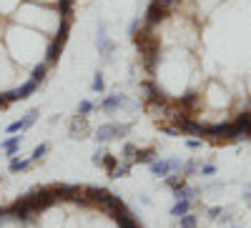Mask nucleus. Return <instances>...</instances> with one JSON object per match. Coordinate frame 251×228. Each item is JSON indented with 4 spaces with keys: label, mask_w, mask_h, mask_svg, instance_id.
Here are the masks:
<instances>
[{
    "label": "nucleus",
    "mask_w": 251,
    "mask_h": 228,
    "mask_svg": "<svg viewBox=\"0 0 251 228\" xmlns=\"http://www.w3.org/2000/svg\"><path fill=\"white\" fill-rule=\"evenodd\" d=\"M133 131V123H103V126L96 128V140L98 143H111L116 138H126Z\"/></svg>",
    "instance_id": "1"
},
{
    "label": "nucleus",
    "mask_w": 251,
    "mask_h": 228,
    "mask_svg": "<svg viewBox=\"0 0 251 228\" xmlns=\"http://www.w3.org/2000/svg\"><path fill=\"white\" fill-rule=\"evenodd\" d=\"M183 165V160L176 156V158H156L151 165H149V171H151V176H158V178H166V176H171V173H176L178 168Z\"/></svg>",
    "instance_id": "2"
},
{
    "label": "nucleus",
    "mask_w": 251,
    "mask_h": 228,
    "mask_svg": "<svg viewBox=\"0 0 251 228\" xmlns=\"http://www.w3.org/2000/svg\"><path fill=\"white\" fill-rule=\"evenodd\" d=\"M98 108H100V113L111 115V113H118L121 108H136V106H133V103L126 98V95H121V93H111V95H106V98L98 103Z\"/></svg>",
    "instance_id": "3"
},
{
    "label": "nucleus",
    "mask_w": 251,
    "mask_h": 228,
    "mask_svg": "<svg viewBox=\"0 0 251 228\" xmlns=\"http://www.w3.org/2000/svg\"><path fill=\"white\" fill-rule=\"evenodd\" d=\"M38 115H40V111L38 108H30L23 118H18V120H13L10 126L5 128V133L8 136H13V133H25V131H30L33 126H35V120H38Z\"/></svg>",
    "instance_id": "4"
},
{
    "label": "nucleus",
    "mask_w": 251,
    "mask_h": 228,
    "mask_svg": "<svg viewBox=\"0 0 251 228\" xmlns=\"http://www.w3.org/2000/svg\"><path fill=\"white\" fill-rule=\"evenodd\" d=\"M96 46H98V53L103 55L111 63L113 60V53H116V43L108 38V33H106V23H98V38H96Z\"/></svg>",
    "instance_id": "5"
},
{
    "label": "nucleus",
    "mask_w": 251,
    "mask_h": 228,
    "mask_svg": "<svg viewBox=\"0 0 251 228\" xmlns=\"http://www.w3.org/2000/svg\"><path fill=\"white\" fill-rule=\"evenodd\" d=\"M88 133H91L88 118H86V115H73V118H71V138L83 140V138H88Z\"/></svg>",
    "instance_id": "6"
},
{
    "label": "nucleus",
    "mask_w": 251,
    "mask_h": 228,
    "mask_svg": "<svg viewBox=\"0 0 251 228\" xmlns=\"http://www.w3.org/2000/svg\"><path fill=\"white\" fill-rule=\"evenodd\" d=\"M20 143H23V136H10L8 140H3V143H0V151H3V153H8L10 158L18 153V148H20Z\"/></svg>",
    "instance_id": "7"
},
{
    "label": "nucleus",
    "mask_w": 251,
    "mask_h": 228,
    "mask_svg": "<svg viewBox=\"0 0 251 228\" xmlns=\"http://www.w3.org/2000/svg\"><path fill=\"white\" fill-rule=\"evenodd\" d=\"M28 168H33V163H30V158H10V163H8V171L10 173H20V171H28Z\"/></svg>",
    "instance_id": "8"
},
{
    "label": "nucleus",
    "mask_w": 251,
    "mask_h": 228,
    "mask_svg": "<svg viewBox=\"0 0 251 228\" xmlns=\"http://www.w3.org/2000/svg\"><path fill=\"white\" fill-rule=\"evenodd\" d=\"M131 171H133V163H128V160H121V158H118L116 168L111 171V178H126V176H131Z\"/></svg>",
    "instance_id": "9"
},
{
    "label": "nucleus",
    "mask_w": 251,
    "mask_h": 228,
    "mask_svg": "<svg viewBox=\"0 0 251 228\" xmlns=\"http://www.w3.org/2000/svg\"><path fill=\"white\" fill-rule=\"evenodd\" d=\"M201 168V158H191V160H186L181 168H178V173L183 176V178H188V176H194L196 171Z\"/></svg>",
    "instance_id": "10"
},
{
    "label": "nucleus",
    "mask_w": 251,
    "mask_h": 228,
    "mask_svg": "<svg viewBox=\"0 0 251 228\" xmlns=\"http://www.w3.org/2000/svg\"><path fill=\"white\" fill-rule=\"evenodd\" d=\"M176 193V201H194L196 196H199V188H194V185H183V188H178V191H174Z\"/></svg>",
    "instance_id": "11"
},
{
    "label": "nucleus",
    "mask_w": 251,
    "mask_h": 228,
    "mask_svg": "<svg viewBox=\"0 0 251 228\" xmlns=\"http://www.w3.org/2000/svg\"><path fill=\"white\" fill-rule=\"evenodd\" d=\"M158 156H156V148H138V153H136V163H153Z\"/></svg>",
    "instance_id": "12"
},
{
    "label": "nucleus",
    "mask_w": 251,
    "mask_h": 228,
    "mask_svg": "<svg viewBox=\"0 0 251 228\" xmlns=\"http://www.w3.org/2000/svg\"><path fill=\"white\" fill-rule=\"evenodd\" d=\"M186 213H191V201H176V203L171 205V216L181 218V216H186Z\"/></svg>",
    "instance_id": "13"
},
{
    "label": "nucleus",
    "mask_w": 251,
    "mask_h": 228,
    "mask_svg": "<svg viewBox=\"0 0 251 228\" xmlns=\"http://www.w3.org/2000/svg\"><path fill=\"white\" fill-rule=\"evenodd\" d=\"M136 153H138V146H136V143H126L118 158H121V160H128V163H136Z\"/></svg>",
    "instance_id": "14"
},
{
    "label": "nucleus",
    "mask_w": 251,
    "mask_h": 228,
    "mask_svg": "<svg viewBox=\"0 0 251 228\" xmlns=\"http://www.w3.org/2000/svg\"><path fill=\"white\" fill-rule=\"evenodd\" d=\"M166 185H169L171 191H178V188H183V185H186V178L176 171V173H171V176H166Z\"/></svg>",
    "instance_id": "15"
},
{
    "label": "nucleus",
    "mask_w": 251,
    "mask_h": 228,
    "mask_svg": "<svg viewBox=\"0 0 251 228\" xmlns=\"http://www.w3.org/2000/svg\"><path fill=\"white\" fill-rule=\"evenodd\" d=\"M48 63H38L33 70H30V80H35V83H43L46 80V75H48Z\"/></svg>",
    "instance_id": "16"
},
{
    "label": "nucleus",
    "mask_w": 251,
    "mask_h": 228,
    "mask_svg": "<svg viewBox=\"0 0 251 228\" xmlns=\"http://www.w3.org/2000/svg\"><path fill=\"white\" fill-rule=\"evenodd\" d=\"M48 151H50L48 143H40V146H35V148H33V153H30V163L35 165L38 160H43V158L48 156Z\"/></svg>",
    "instance_id": "17"
},
{
    "label": "nucleus",
    "mask_w": 251,
    "mask_h": 228,
    "mask_svg": "<svg viewBox=\"0 0 251 228\" xmlns=\"http://www.w3.org/2000/svg\"><path fill=\"white\" fill-rule=\"evenodd\" d=\"M178 228H199V216L196 213H186L178 218Z\"/></svg>",
    "instance_id": "18"
},
{
    "label": "nucleus",
    "mask_w": 251,
    "mask_h": 228,
    "mask_svg": "<svg viewBox=\"0 0 251 228\" xmlns=\"http://www.w3.org/2000/svg\"><path fill=\"white\" fill-rule=\"evenodd\" d=\"M103 88H106V78H103V73H96L93 80H91V91L93 93H103Z\"/></svg>",
    "instance_id": "19"
},
{
    "label": "nucleus",
    "mask_w": 251,
    "mask_h": 228,
    "mask_svg": "<svg viewBox=\"0 0 251 228\" xmlns=\"http://www.w3.org/2000/svg\"><path fill=\"white\" fill-rule=\"evenodd\" d=\"M93 108H96V106H93V103H91V100H80V103H78V106H75V115H86V118H88Z\"/></svg>",
    "instance_id": "20"
},
{
    "label": "nucleus",
    "mask_w": 251,
    "mask_h": 228,
    "mask_svg": "<svg viewBox=\"0 0 251 228\" xmlns=\"http://www.w3.org/2000/svg\"><path fill=\"white\" fill-rule=\"evenodd\" d=\"M199 173H201V176H214V173H216V165H214V163H201Z\"/></svg>",
    "instance_id": "21"
},
{
    "label": "nucleus",
    "mask_w": 251,
    "mask_h": 228,
    "mask_svg": "<svg viewBox=\"0 0 251 228\" xmlns=\"http://www.w3.org/2000/svg\"><path fill=\"white\" fill-rule=\"evenodd\" d=\"M138 28H141V18H136L133 23L128 25V35H131V38H136V35H138Z\"/></svg>",
    "instance_id": "22"
},
{
    "label": "nucleus",
    "mask_w": 251,
    "mask_h": 228,
    "mask_svg": "<svg viewBox=\"0 0 251 228\" xmlns=\"http://www.w3.org/2000/svg\"><path fill=\"white\" fill-rule=\"evenodd\" d=\"M103 156H106V151H103V148H98V151L93 153L91 163H93V165H100V163H103Z\"/></svg>",
    "instance_id": "23"
},
{
    "label": "nucleus",
    "mask_w": 251,
    "mask_h": 228,
    "mask_svg": "<svg viewBox=\"0 0 251 228\" xmlns=\"http://www.w3.org/2000/svg\"><path fill=\"white\" fill-rule=\"evenodd\" d=\"M221 213H224V208H219V205L208 208V218H211V221H219V218H221Z\"/></svg>",
    "instance_id": "24"
},
{
    "label": "nucleus",
    "mask_w": 251,
    "mask_h": 228,
    "mask_svg": "<svg viewBox=\"0 0 251 228\" xmlns=\"http://www.w3.org/2000/svg\"><path fill=\"white\" fill-rule=\"evenodd\" d=\"M186 148H191V151H199V148H201V140H196V138L186 140Z\"/></svg>",
    "instance_id": "25"
}]
</instances>
